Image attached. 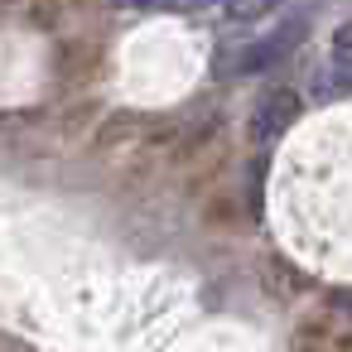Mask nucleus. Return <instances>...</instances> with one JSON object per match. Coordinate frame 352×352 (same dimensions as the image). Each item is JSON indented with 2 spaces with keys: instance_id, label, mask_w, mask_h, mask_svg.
Masks as SVG:
<instances>
[{
  "instance_id": "f257e3e1",
  "label": "nucleus",
  "mask_w": 352,
  "mask_h": 352,
  "mask_svg": "<svg viewBox=\"0 0 352 352\" xmlns=\"http://www.w3.org/2000/svg\"><path fill=\"white\" fill-rule=\"evenodd\" d=\"M299 39H304V20H289L285 30H275V34H265V39H251V44H222V54H217V73H222V78L261 73V68L280 63Z\"/></svg>"
},
{
  "instance_id": "f03ea898",
  "label": "nucleus",
  "mask_w": 352,
  "mask_h": 352,
  "mask_svg": "<svg viewBox=\"0 0 352 352\" xmlns=\"http://www.w3.org/2000/svg\"><path fill=\"white\" fill-rule=\"evenodd\" d=\"M294 116H299V97L294 92H265L261 97V107H256V116H251V126H256V140H275L280 131H289L294 126Z\"/></svg>"
},
{
  "instance_id": "7ed1b4c3",
  "label": "nucleus",
  "mask_w": 352,
  "mask_h": 352,
  "mask_svg": "<svg viewBox=\"0 0 352 352\" xmlns=\"http://www.w3.org/2000/svg\"><path fill=\"white\" fill-rule=\"evenodd\" d=\"M227 6H232V15H236V20H261V15L280 10L285 0H227Z\"/></svg>"
},
{
  "instance_id": "20e7f679",
  "label": "nucleus",
  "mask_w": 352,
  "mask_h": 352,
  "mask_svg": "<svg viewBox=\"0 0 352 352\" xmlns=\"http://www.w3.org/2000/svg\"><path fill=\"white\" fill-rule=\"evenodd\" d=\"M333 78H338V92L347 87V25L333 34Z\"/></svg>"
}]
</instances>
